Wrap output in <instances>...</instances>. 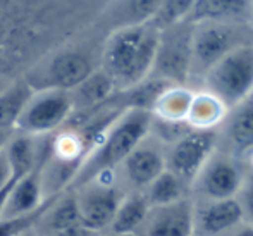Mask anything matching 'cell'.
I'll list each match as a JSON object with an SVG mask.
<instances>
[{
	"label": "cell",
	"mask_w": 253,
	"mask_h": 236,
	"mask_svg": "<svg viewBox=\"0 0 253 236\" xmlns=\"http://www.w3.org/2000/svg\"><path fill=\"white\" fill-rule=\"evenodd\" d=\"M193 128L186 123V121H164L157 119L152 116V124H150V133L155 135L162 143L166 145H174L176 142H179L183 137H186Z\"/></svg>",
	"instance_id": "484cf974"
},
{
	"label": "cell",
	"mask_w": 253,
	"mask_h": 236,
	"mask_svg": "<svg viewBox=\"0 0 253 236\" xmlns=\"http://www.w3.org/2000/svg\"><path fill=\"white\" fill-rule=\"evenodd\" d=\"M150 124L152 114L148 110H124L90 150L71 185L78 188L103 174H112L114 169L123 166L126 157L150 135Z\"/></svg>",
	"instance_id": "7a4b0ae2"
},
{
	"label": "cell",
	"mask_w": 253,
	"mask_h": 236,
	"mask_svg": "<svg viewBox=\"0 0 253 236\" xmlns=\"http://www.w3.org/2000/svg\"><path fill=\"white\" fill-rule=\"evenodd\" d=\"M203 90L233 110L253 96V44L233 48L202 78Z\"/></svg>",
	"instance_id": "3957f363"
},
{
	"label": "cell",
	"mask_w": 253,
	"mask_h": 236,
	"mask_svg": "<svg viewBox=\"0 0 253 236\" xmlns=\"http://www.w3.org/2000/svg\"><path fill=\"white\" fill-rule=\"evenodd\" d=\"M93 73V60L90 59L88 53L80 52V50H69V52L57 53L47 64L31 71L24 81L30 85L33 92H73Z\"/></svg>",
	"instance_id": "8992f818"
},
{
	"label": "cell",
	"mask_w": 253,
	"mask_h": 236,
	"mask_svg": "<svg viewBox=\"0 0 253 236\" xmlns=\"http://www.w3.org/2000/svg\"><path fill=\"white\" fill-rule=\"evenodd\" d=\"M220 236H253V224L243 221V223H240L238 226H234L233 230H229L227 233H224Z\"/></svg>",
	"instance_id": "f546056e"
},
{
	"label": "cell",
	"mask_w": 253,
	"mask_h": 236,
	"mask_svg": "<svg viewBox=\"0 0 253 236\" xmlns=\"http://www.w3.org/2000/svg\"><path fill=\"white\" fill-rule=\"evenodd\" d=\"M252 0H195L188 21L193 24H250Z\"/></svg>",
	"instance_id": "5bb4252c"
},
{
	"label": "cell",
	"mask_w": 253,
	"mask_h": 236,
	"mask_svg": "<svg viewBox=\"0 0 253 236\" xmlns=\"http://www.w3.org/2000/svg\"><path fill=\"white\" fill-rule=\"evenodd\" d=\"M162 0H124L117 10L119 26H136V24H148L157 14Z\"/></svg>",
	"instance_id": "603a6c76"
},
{
	"label": "cell",
	"mask_w": 253,
	"mask_h": 236,
	"mask_svg": "<svg viewBox=\"0 0 253 236\" xmlns=\"http://www.w3.org/2000/svg\"><path fill=\"white\" fill-rule=\"evenodd\" d=\"M250 24L253 26V0H252V16H250Z\"/></svg>",
	"instance_id": "836d02e7"
},
{
	"label": "cell",
	"mask_w": 253,
	"mask_h": 236,
	"mask_svg": "<svg viewBox=\"0 0 253 236\" xmlns=\"http://www.w3.org/2000/svg\"><path fill=\"white\" fill-rule=\"evenodd\" d=\"M53 207H48V226L53 233L57 231L67 230V228H74V226H81V217H80V210H78V203H76V195L71 193L66 195L60 200H53ZM52 205V203H50Z\"/></svg>",
	"instance_id": "d4e9b609"
},
{
	"label": "cell",
	"mask_w": 253,
	"mask_h": 236,
	"mask_svg": "<svg viewBox=\"0 0 253 236\" xmlns=\"http://www.w3.org/2000/svg\"><path fill=\"white\" fill-rule=\"evenodd\" d=\"M195 24L183 21L159 31V47L150 78L170 85H186L191 71V44Z\"/></svg>",
	"instance_id": "277c9868"
},
{
	"label": "cell",
	"mask_w": 253,
	"mask_h": 236,
	"mask_svg": "<svg viewBox=\"0 0 253 236\" xmlns=\"http://www.w3.org/2000/svg\"><path fill=\"white\" fill-rule=\"evenodd\" d=\"M243 221L236 198H193V236H220Z\"/></svg>",
	"instance_id": "8fae6325"
},
{
	"label": "cell",
	"mask_w": 253,
	"mask_h": 236,
	"mask_svg": "<svg viewBox=\"0 0 253 236\" xmlns=\"http://www.w3.org/2000/svg\"><path fill=\"white\" fill-rule=\"evenodd\" d=\"M227 114H229V110L212 94H209L205 90L195 92L186 116V123L193 130L215 131V128L226 119Z\"/></svg>",
	"instance_id": "d6986e66"
},
{
	"label": "cell",
	"mask_w": 253,
	"mask_h": 236,
	"mask_svg": "<svg viewBox=\"0 0 253 236\" xmlns=\"http://www.w3.org/2000/svg\"><path fill=\"white\" fill-rule=\"evenodd\" d=\"M16 236H40V235H38L37 228H35V226H30V228H26V230L19 231V233H17Z\"/></svg>",
	"instance_id": "d6a6232c"
},
{
	"label": "cell",
	"mask_w": 253,
	"mask_h": 236,
	"mask_svg": "<svg viewBox=\"0 0 253 236\" xmlns=\"http://www.w3.org/2000/svg\"><path fill=\"white\" fill-rule=\"evenodd\" d=\"M12 137H14V131H0V150L5 148V145Z\"/></svg>",
	"instance_id": "4dcf8cb0"
},
{
	"label": "cell",
	"mask_w": 253,
	"mask_h": 236,
	"mask_svg": "<svg viewBox=\"0 0 253 236\" xmlns=\"http://www.w3.org/2000/svg\"><path fill=\"white\" fill-rule=\"evenodd\" d=\"M148 210H150V205H148L143 191H131L124 195L116 210L112 224H110L114 236L138 233Z\"/></svg>",
	"instance_id": "ac0fdd59"
},
{
	"label": "cell",
	"mask_w": 253,
	"mask_h": 236,
	"mask_svg": "<svg viewBox=\"0 0 253 236\" xmlns=\"http://www.w3.org/2000/svg\"><path fill=\"white\" fill-rule=\"evenodd\" d=\"M195 92L186 85H169L152 107V116L164 121H186Z\"/></svg>",
	"instance_id": "ffe728a7"
},
{
	"label": "cell",
	"mask_w": 253,
	"mask_h": 236,
	"mask_svg": "<svg viewBox=\"0 0 253 236\" xmlns=\"http://www.w3.org/2000/svg\"><path fill=\"white\" fill-rule=\"evenodd\" d=\"M14 185V183H12ZM12 185L10 187H7L5 189H2L0 191V216H2V210H3V205H5V200H7V195H9L10 188H12Z\"/></svg>",
	"instance_id": "1f68e13d"
},
{
	"label": "cell",
	"mask_w": 253,
	"mask_h": 236,
	"mask_svg": "<svg viewBox=\"0 0 253 236\" xmlns=\"http://www.w3.org/2000/svg\"><path fill=\"white\" fill-rule=\"evenodd\" d=\"M124 174L134 191H143L157 176L166 171V153L150 145L140 143L123 162Z\"/></svg>",
	"instance_id": "9a60e30c"
},
{
	"label": "cell",
	"mask_w": 253,
	"mask_h": 236,
	"mask_svg": "<svg viewBox=\"0 0 253 236\" xmlns=\"http://www.w3.org/2000/svg\"><path fill=\"white\" fill-rule=\"evenodd\" d=\"M42 166L35 167L31 173L14 181L0 219H17V217L35 216L45 210L50 202H45V193L42 187Z\"/></svg>",
	"instance_id": "4fadbf2b"
},
{
	"label": "cell",
	"mask_w": 253,
	"mask_h": 236,
	"mask_svg": "<svg viewBox=\"0 0 253 236\" xmlns=\"http://www.w3.org/2000/svg\"><path fill=\"white\" fill-rule=\"evenodd\" d=\"M143 195L150 207H160V205H169V203L179 202V200L184 198H190L191 189L176 174H172L170 171L166 169L160 176H157L143 189Z\"/></svg>",
	"instance_id": "44dd1931"
},
{
	"label": "cell",
	"mask_w": 253,
	"mask_h": 236,
	"mask_svg": "<svg viewBox=\"0 0 253 236\" xmlns=\"http://www.w3.org/2000/svg\"><path fill=\"white\" fill-rule=\"evenodd\" d=\"M226 126V138L233 152V159H238L253 148V100H247L240 107L229 110Z\"/></svg>",
	"instance_id": "e0dca14e"
},
{
	"label": "cell",
	"mask_w": 253,
	"mask_h": 236,
	"mask_svg": "<svg viewBox=\"0 0 253 236\" xmlns=\"http://www.w3.org/2000/svg\"><path fill=\"white\" fill-rule=\"evenodd\" d=\"M140 236H193V198H184L169 205L150 207Z\"/></svg>",
	"instance_id": "7c38bea8"
},
{
	"label": "cell",
	"mask_w": 253,
	"mask_h": 236,
	"mask_svg": "<svg viewBox=\"0 0 253 236\" xmlns=\"http://www.w3.org/2000/svg\"><path fill=\"white\" fill-rule=\"evenodd\" d=\"M217 131L191 130L186 137L169 146L166 153V169L176 174L191 189L202 167L217 152Z\"/></svg>",
	"instance_id": "9c48e42d"
},
{
	"label": "cell",
	"mask_w": 253,
	"mask_h": 236,
	"mask_svg": "<svg viewBox=\"0 0 253 236\" xmlns=\"http://www.w3.org/2000/svg\"><path fill=\"white\" fill-rule=\"evenodd\" d=\"M14 176H12V169H10V164H9V159H7V153H5V148L0 150V191L5 189L7 187L14 183Z\"/></svg>",
	"instance_id": "83f0119b"
},
{
	"label": "cell",
	"mask_w": 253,
	"mask_h": 236,
	"mask_svg": "<svg viewBox=\"0 0 253 236\" xmlns=\"http://www.w3.org/2000/svg\"><path fill=\"white\" fill-rule=\"evenodd\" d=\"M243 178L245 173L233 157L215 152L195 178L191 193L195 195L193 198H236Z\"/></svg>",
	"instance_id": "30bf717a"
},
{
	"label": "cell",
	"mask_w": 253,
	"mask_h": 236,
	"mask_svg": "<svg viewBox=\"0 0 253 236\" xmlns=\"http://www.w3.org/2000/svg\"><path fill=\"white\" fill-rule=\"evenodd\" d=\"M243 44H247V42L241 40L238 24H195L193 44H191L190 78H203L213 64H217L226 53H229L233 48Z\"/></svg>",
	"instance_id": "52a82bcc"
},
{
	"label": "cell",
	"mask_w": 253,
	"mask_h": 236,
	"mask_svg": "<svg viewBox=\"0 0 253 236\" xmlns=\"http://www.w3.org/2000/svg\"><path fill=\"white\" fill-rule=\"evenodd\" d=\"M74 110L69 92L42 90L33 92L24 105L16 130L30 137H43L59 130Z\"/></svg>",
	"instance_id": "5b68a950"
},
{
	"label": "cell",
	"mask_w": 253,
	"mask_h": 236,
	"mask_svg": "<svg viewBox=\"0 0 253 236\" xmlns=\"http://www.w3.org/2000/svg\"><path fill=\"white\" fill-rule=\"evenodd\" d=\"M159 47V31L150 24L116 28L105 42L102 71L117 92L129 90L148 80Z\"/></svg>",
	"instance_id": "6da1fadb"
},
{
	"label": "cell",
	"mask_w": 253,
	"mask_h": 236,
	"mask_svg": "<svg viewBox=\"0 0 253 236\" xmlns=\"http://www.w3.org/2000/svg\"><path fill=\"white\" fill-rule=\"evenodd\" d=\"M110 176L112 174H103L90 183L78 187L74 191L81 224L93 233L110 228L117 207L124 196L114 187Z\"/></svg>",
	"instance_id": "ba28073f"
},
{
	"label": "cell",
	"mask_w": 253,
	"mask_h": 236,
	"mask_svg": "<svg viewBox=\"0 0 253 236\" xmlns=\"http://www.w3.org/2000/svg\"><path fill=\"white\" fill-rule=\"evenodd\" d=\"M236 200L243 210V219L253 224V173L245 174L243 185L238 191Z\"/></svg>",
	"instance_id": "4316f807"
},
{
	"label": "cell",
	"mask_w": 253,
	"mask_h": 236,
	"mask_svg": "<svg viewBox=\"0 0 253 236\" xmlns=\"http://www.w3.org/2000/svg\"><path fill=\"white\" fill-rule=\"evenodd\" d=\"M33 95L26 81H17L0 94V131H16V123Z\"/></svg>",
	"instance_id": "7402d4cb"
},
{
	"label": "cell",
	"mask_w": 253,
	"mask_h": 236,
	"mask_svg": "<svg viewBox=\"0 0 253 236\" xmlns=\"http://www.w3.org/2000/svg\"><path fill=\"white\" fill-rule=\"evenodd\" d=\"M195 5V0H162L157 14L152 17L150 24L157 31H162L174 24H179L188 21L191 9Z\"/></svg>",
	"instance_id": "cb8c5ba5"
},
{
	"label": "cell",
	"mask_w": 253,
	"mask_h": 236,
	"mask_svg": "<svg viewBox=\"0 0 253 236\" xmlns=\"http://www.w3.org/2000/svg\"><path fill=\"white\" fill-rule=\"evenodd\" d=\"M116 92L117 90L112 80L103 71H95L90 78H86L80 87L74 88L69 94L73 98L74 109L84 110L86 114H90L103 105Z\"/></svg>",
	"instance_id": "2e32d148"
},
{
	"label": "cell",
	"mask_w": 253,
	"mask_h": 236,
	"mask_svg": "<svg viewBox=\"0 0 253 236\" xmlns=\"http://www.w3.org/2000/svg\"><path fill=\"white\" fill-rule=\"evenodd\" d=\"M53 236H97V233L86 230V228L81 224V226H74V228L62 230V231H57V233H53Z\"/></svg>",
	"instance_id": "f1b7e54d"
},
{
	"label": "cell",
	"mask_w": 253,
	"mask_h": 236,
	"mask_svg": "<svg viewBox=\"0 0 253 236\" xmlns=\"http://www.w3.org/2000/svg\"><path fill=\"white\" fill-rule=\"evenodd\" d=\"M123 236H140V235H123Z\"/></svg>",
	"instance_id": "e575fe53"
}]
</instances>
